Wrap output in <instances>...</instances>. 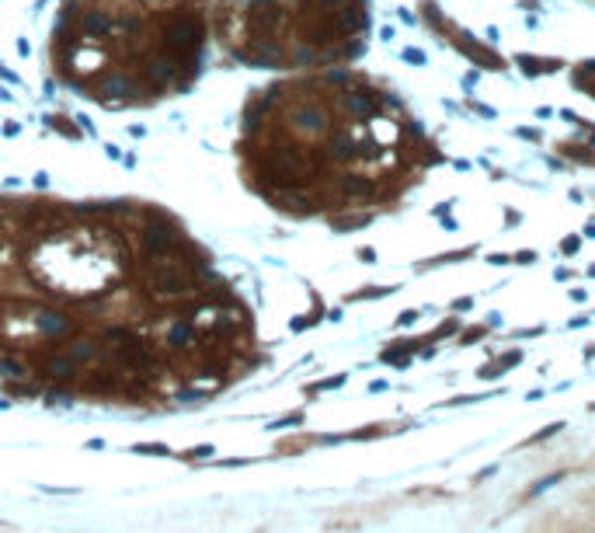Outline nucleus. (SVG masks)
Returning <instances> with one entry per match:
<instances>
[{
  "label": "nucleus",
  "instance_id": "obj_1",
  "mask_svg": "<svg viewBox=\"0 0 595 533\" xmlns=\"http://www.w3.org/2000/svg\"><path fill=\"white\" fill-rule=\"evenodd\" d=\"M143 279H146V290L153 297H164V300H178V297H188L195 290L188 269H181L178 261H153Z\"/></svg>",
  "mask_w": 595,
  "mask_h": 533
},
{
  "label": "nucleus",
  "instance_id": "obj_2",
  "mask_svg": "<svg viewBox=\"0 0 595 533\" xmlns=\"http://www.w3.org/2000/svg\"><path fill=\"white\" fill-rule=\"evenodd\" d=\"M199 42H202V28H199V22H192V18H174V22H167V25H164V46H167L174 56H181V53H195V49H199Z\"/></svg>",
  "mask_w": 595,
  "mask_h": 533
},
{
  "label": "nucleus",
  "instance_id": "obj_3",
  "mask_svg": "<svg viewBox=\"0 0 595 533\" xmlns=\"http://www.w3.org/2000/svg\"><path fill=\"white\" fill-rule=\"evenodd\" d=\"M328 112L321 108V105H300V108H292L289 112V126L296 129V133H303V136H321V133H328Z\"/></svg>",
  "mask_w": 595,
  "mask_h": 533
},
{
  "label": "nucleus",
  "instance_id": "obj_4",
  "mask_svg": "<svg viewBox=\"0 0 595 533\" xmlns=\"http://www.w3.org/2000/svg\"><path fill=\"white\" fill-rule=\"evenodd\" d=\"M140 240H143L146 254H164L167 247L178 244V230H174L167 220H153V223H146V227L140 230Z\"/></svg>",
  "mask_w": 595,
  "mask_h": 533
},
{
  "label": "nucleus",
  "instance_id": "obj_5",
  "mask_svg": "<svg viewBox=\"0 0 595 533\" xmlns=\"http://www.w3.org/2000/svg\"><path fill=\"white\" fill-rule=\"evenodd\" d=\"M282 28V11L275 8V4H258V8H251V32L258 35V39H268L271 32H278Z\"/></svg>",
  "mask_w": 595,
  "mask_h": 533
},
{
  "label": "nucleus",
  "instance_id": "obj_6",
  "mask_svg": "<svg viewBox=\"0 0 595 533\" xmlns=\"http://www.w3.org/2000/svg\"><path fill=\"white\" fill-rule=\"evenodd\" d=\"M342 105L352 119H373L376 115V95L373 91H342Z\"/></svg>",
  "mask_w": 595,
  "mask_h": 533
},
{
  "label": "nucleus",
  "instance_id": "obj_7",
  "mask_svg": "<svg viewBox=\"0 0 595 533\" xmlns=\"http://www.w3.org/2000/svg\"><path fill=\"white\" fill-rule=\"evenodd\" d=\"M178 56L171 53V56H153L150 63H146V81H153V84H171L174 77H178Z\"/></svg>",
  "mask_w": 595,
  "mask_h": 533
},
{
  "label": "nucleus",
  "instance_id": "obj_8",
  "mask_svg": "<svg viewBox=\"0 0 595 533\" xmlns=\"http://www.w3.org/2000/svg\"><path fill=\"white\" fill-rule=\"evenodd\" d=\"M271 202L282 206V209H292V213H310L314 209V199L303 195L300 188H278V192H271Z\"/></svg>",
  "mask_w": 595,
  "mask_h": 533
},
{
  "label": "nucleus",
  "instance_id": "obj_9",
  "mask_svg": "<svg viewBox=\"0 0 595 533\" xmlns=\"http://www.w3.org/2000/svg\"><path fill=\"white\" fill-rule=\"evenodd\" d=\"M328 157L331 161H352V157H359V143L345 129H335L328 140Z\"/></svg>",
  "mask_w": 595,
  "mask_h": 533
},
{
  "label": "nucleus",
  "instance_id": "obj_10",
  "mask_svg": "<svg viewBox=\"0 0 595 533\" xmlns=\"http://www.w3.org/2000/svg\"><path fill=\"white\" fill-rule=\"evenodd\" d=\"M81 28H84L87 39H101V35H112V18L105 11H87L84 22H81Z\"/></svg>",
  "mask_w": 595,
  "mask_h": 533
},
{
  "label": "nucleus",
  "instance_id": "obj_11",
  "mask_svg": "<svg viewBox=\"0 0 595 533\" xmlns=\"http://www.w3.org/2000/svg\"><path fill=\"white\" fill-rule=\"evenodd\" d=\"M101 91H105V95L133 98V95H136V84H133L129 77H122V74H112V77H105V81H101Z\"/></svg>",
  "mask_w": 595,
  "mask_h": 533
},
{
  "label": "nucleus",
  "instance_id": "obj_12",
  "mask_svg": "<svg viewBox=\"0 0 595 533\" xmlns=\"http://www.w3.org/2000/svg\"><path fill=\"white\" fill-rule=\"evenodd\" d=\"M46 373L56 377V380H70V377L77 373V363H74L70 356H60V359H53V363L46 366Z\"/></svg>",
  "mask_w": 595,
  "mask_h": 533
},
{
  "label": "nucleus",
  "instance_id": "obj_13",
  "mask_svg": "<svg viewBox=\"0 0 595 533\" xmlns=\"http://www.w3.org/2000/svg\"><path fill=\"white\" fill-rule=\"evenodd\" d=\"M39 328H42L46 335H63L70 325H67V318H60V314H49V311H46V314H39Z\"/></svg>",
  "mask_w": 595,
  "mask_h": 533
},
{
  "label": "nucleus",
  "instance_id": "obj_14",
  "mask_svg": "<svg viewBox=\"0 0 595 533\" xmlns=\"http://www.w3.org/2000/svg\"><path fill=\"white\" fill-rule=\"evenodd\" d=\"M46 122H49V129H56V133H63L67 140H77V136H81V126H74V122H70L67 115H49Z\"/></svg>",
  "mask_w": 595,
  "mask_h": 533
},
{
  "label": "nucleus",
  "instance_id": "obj_15",
  "mask_svg": "<svg viewBox=\"0 0 595 533\" xmlns=\"http://www.w3.org/2000/svg\"><path fill=\"white\" fill-rule=\"evenodd\" d=\"M342 192H349V195H369V192H373V181H366V178L352 174V178H345V181H342Z\"/></svg>",
  "mask_w": 595,
  "mask_h": 533
},
{
  "label": "nucleus",
  "instance_id": "obj_16",
  "mask_svg": "<svg viewBox=\"0 0 595 533\" xmlns=\"http://www.w3.org/2000/svg\"><path fill=\"white\" fill-rule=\"evenodd\" d=\"M519 63H526V74H539V70H557V60H536V56H519Z\"/></svg>",
  "mask_w": 595,
  "mask_h": 533
},
{
  "label": "nucleus",
  "instance_id": "obj_17",
  "mask_svg": "<svg viewBox=\"0 0 595 533\" xmlns=\"http://www.w3.org/2000/svg\"><path fill=\"white\" fill-rule=\"evenodd\" d=\"M192 335H195V331H192V328H188L185 321H178V325L171 328V345H178V349H185V345L192 342Z\"/></svg>",
  "mask_w": 595,
  "mask_h": 533
},
{
  "label": "nucleus",
  "instance_id": "obj_18",
  "mask_svg": "<svg viewBox=\"0 0 595 533\" xmlns=\"http://www.w3.org/2000/svg\"><path fill=\"white\" fill-rule=\"evenodd\" d=\"M94 352H98V349H94V342H77V345L70 349V359H74V363H81V359H94Z\"/></svg>",
  "mask_w": 595,
  "mask_h": 533
},
{
  "label": "nucleus",
  "instance_id": "obj_19",
  "mask_svg": "<svg viewBox=\"0 0 595 533\" xmlns=\"http://www.w3.org/2000/svg\"><path fill=\"white\" fill-rule=\"evenodd\" d=\"M292 63H296V67H307V63H317V53H310V49H296V53H292Z\"/></svg>",
  "mask_w": 595,
  "mask_h": 533
},
{
  "label": "nucleus",
  "instance_id": "obj_20",
  "mask_svg": "<svg viewBox=\"0 0 595 533\" xmlns=\"http://www.w3.org/2000/svg\"><path fill=\"white\" fill-rule=\"evenodd\" d=\"M136 453H164V457H171V450L164 446V443H143V446H133Z\"/></svg>",
  "mask_w": 595,
  "mask_h": 533
},
{
  "label": "nucleus",
  "instance_id": "obj_21",
  "mask_svg": "<svg viewBox=\"0 0 595 533\" xmlns=\"http://www.w3.org/2000/svg\"><path fill=\"white\" fill-rule=\"evenodd\" d=\"M77 126H81V129H84L87 136H98V129H94V122H91L87 115H77Z\"/></svg>",
  "mask_w": 595,
  "mask_h": 533
},
{
  "label": "nucleus",
  "instance_id": "obj_22",
  "mask_svg": "<svg viewBox=\"0 0 595 533\" xmlns=\"http://www.w3.org/2000/svg\"><path fill=\"white\" fill-rule=\"evenodd\" d=\"M18 133H22L18 119H8V122H4V136H18Z\"/></svg>",
  "mask_w": 595,
  "mask_h": 533
},
{
  "label": "nucleus",
  "instance_id": "obj_23",
  "mask_svg": "<svg viewBox=\"0 0 595 533\" xmlns=\"http://www.w3.org/2000/svg\"><path fill=\"white\" fill-rule=\"evenodd\" d=\"M0 77H4L8 84H22V77H18V74H11V70H8L4 63H0Z\"/></svg>",
  "mask_w": 595,
  "mask_h": 533
},
{
  "label": "nucleus",
  "instance_id": "obj_24",
  "mask_svg": "<svg viewBox=\"0 0 595 533\" xmlns=\"http://www.w3.org/2000/svg\"><path fill=\"white\" fill-rule=\"evenodd\" d=\"M32 185H35V188H49V174H46V171H39V174L32 178Z\"/></svg>",
  "mask_w": 595,
  "mask_h": 533
},
{
  "label": "nucleus",
  "instance_id": "obj_25",
  "mask_svg": "<svg viewBox=\"0 0 595 533\" xmlns=\"http://www.w3.org/2000/svg\"><path fill=\"white\" fill-rule=\"evenodd\" d=\"M105 154H108V161H122V150H119L115 143H108V147H105Z\"/></svg>",
  "mask_w": 595,
  "mask_h": 533
},
{
  "label": "nucleus",
  "instance_id": "obj_26",
  "mask_svg": "<svg viewBox=\"0 0 595 533\" xmlns=\"http://www.w3.org/2000/svg\"><path fill=\"white\" fill-rule=\"evenodd\" d=\"M32 53V46H28V39H18V56H28Z\"/></svg>",
  "mask_w": 595,
  "mask_h": 533
},
{
  "label": "nucleus",
  "instance_id": "obj_27",
  "mask_svg": "<svg viewBox=\"0 0 595 533\" xmlns=\"http://www.w3.org/2000/svg\"><path fill=\"white\" fill-rule=\"evenodd\" d=\"M404 56H408V60H411V63H425V56H421V53H418V49H408V53H404Z\"/></svg>",
  "mask_w": 595,
  "mask_h": 533
},
{
  "label": "nucleus",
  "instance_id": "obj_28",
  "mask_svg": "<svg viewBox=\"0 0 595 533\" xmlns=\"http://www.w3.org/2000/svg\"><path fill=\"white\" fill-rule=\"evenodd\" d=\"M206 453H212V446H199V450H188V457H206Z\"/></svg>",
  "mask_w": 595,
  "mask_h": 533
},
{
  "label": "nucleus",
  "instance_id": "obj_29",
  "mask_svg": "<svg viewBox=\"0 0 595 533\" xmlns=\"http://www.w3.org/2000/svg\"><path fill=\"white\" fill-rule=\"evenodd\" d=\"M129 133H133L136 140H143V136H146V129H143V126H129Z\"/></svg>",
  "mask_w": 595,
  "mask_h": 533
},
{
  "label": "nucleus",
  "instance_id": "obj_30",
  "mask_svg": "<svg viewBox=\"0 0 595 533\" xmlns=\"http://www.w3.org/2000/svg\"><path fill=\"white\" fill-rule=\"evenodd\" d=\"M359 258H366V261H373V258H376V251H373V247H362V251H359Z\"/></svg>",
  "mask_w": 595,
  "mask_h": 533
},
{
  "label": "nucleus",
  "instance_id": "obj_31",
  "mask_svg": "<svg viewBox=\"0 0 595 533\" xmlns=\"http://www.w3.org/2000/svg\"><path fill=\"white\" fill-rule=\"evenodd\" d=\"M0 101H15V95H11V91H4V88H0Z\"/></svg>",
  "mask_w": 595,
  "mask_h": 533
},
{
  "label": "nucleus",
  "instance_id": "obj_32",
  "mask_svg": "<svg viewBox=\"0 0 595 533\" xmlns=\"http://www.w3.org/2000/svg\"><path fill=\"white\" fill-rule=\"evenodd\" d=\"M258 4H271V0H251V8H258Z\"/></svg>",
  "mask_w": 595,
  "mask_h": 533
},
{
  "label": "nucleus",
  "instance_id": "obj_33",
  "mask_svg": "<svg viewBox=\"0 0 595 533\" xmlns=\"http://www.w3.org/2000/svg\"><path fill=\"white\" fill-rule=\"evenodd\" d=\"M321 4H345V0H321Z\"/></svg>",
  "mask_w": 595,
  "mask_h": 533
}]
</instances>
